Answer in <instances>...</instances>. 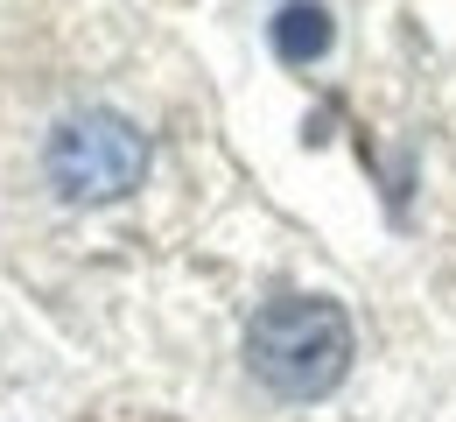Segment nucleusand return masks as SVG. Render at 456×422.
<instances>
[{
    "label": "nucleus",
    "mask_w": 456,
    "mask_h": 422,
    "mask_svg": "<svg viewBox=\"0 0 456 422\" xmlns=\"http://www.w3.org/2000/svg\"><path fill=\"white\" fill-rule=\"evenodd\" d=\"M43 170H50L63 204H113V197H126L134 183L148 177V141L119 113H70L50 134Z\"/></svg>",
    "instance_id": "2"
},
{
    "label": "nucleus",
    "mask_w": 456,
    "mask_h": 422,
    "mask_svg": "<svg viewBox=\"0 0 456 422\" xmlns=\"http://www.w3.org/2000/svg\"><path fill=\"white\" fill-rule=\"evenodd\" d=\"M246 366L288 401H316L351 373V317L330 296H274L246 324Z\"/></svg>",
    "instance_id": "1"
},
{
    "label": "nucleus",
    "mask_w": 456,
    "mask_h": 422,
    "mask_svg": "<svg viewBox=\"0 0 456 422\" xmlns=\"http://www.w3.org/2000/svg\"><path fill=\"white\" fill-rule=\"evenodd\" d=\"M274 50L288 63H309L330 50V14L316 7V0H288L281 14H274Z\"/></svg>",
    "instance_id": "3"
}]
</instances>
